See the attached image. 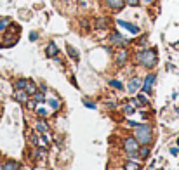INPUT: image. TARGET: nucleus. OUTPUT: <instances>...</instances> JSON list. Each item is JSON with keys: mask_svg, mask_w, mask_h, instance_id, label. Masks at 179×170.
I'll return each mask as SVG.
<instances>
[{"mask_svg": "<svg viewBox=\"0 0 179 170\" xmlns=\"http://www.w3.org/2000/svg\"><path fill=\"white\" fill-rule=\"evenodd\" d=\"M115 61H117V64L118 66H122L123 63L127 61V50L123 49V50H120V52L117 54V57H115Z\"/></svg>", "mask_w": 179, "mask_h": 170, "instance_id": "nucleus-11", "label": "nucleus"}, {"mask_svg": "<svg viewBox=\"0 0 179 170\" xmlns=\"http://www.w3.org/2000/svg\"><path fill=\"white\" fill-rule=\"evenodd\" d=\"M14 97H16V101H18V102H23V104H25V102L28 101V92L25 90V89H18V90H16V94H14Z\"/></svg>", "mask_w": 179, "mask_h": 170, "instance_id": "nucleus-6", "label": "nucleus"}, {"mask_svg": "<svg viewBox=\"0 0 179 170\" xmlns=\"http://www.w3.org/2000/svg\"><path fill=\"white\" fill-rule=\"evenodd\" d=\"M139 102L141 104H148V99H146L144 96H139Z\"/></svg>", "mask_w": 179, "mask_h": 170, "instance_id": "nucleus-31", "label": "nucleus"}, {"mask_svg": "<svg viewBox=\"0 0 179 170\" xmlns=\"http://www.w3.org/2000/svg\"><path fill=\"white\" fill-rule=\"evenodd\" d=\"M125 2L129 5H132V7H137V5H139V0H125Z\"/></svg>", "mask_w": 179, "mask_h": 170, "instance_id": "nucleus-27", "label": "nucleus"}, {"mask_svg": "<svg viewBox=\"0 0 179 170\" xmlns=\"http://www.w3.org/2000/svg\"><path fill=\"white\" fill-rule=\"evenodd\" d=\"M4 170H18V163L16 161H7L4 165Z\"/></svg>", "mask_w": 179, "mask_h": 170, "instance_id": "nucleus-21", "label": "nucleus"}, {"mask_svg": "<svg viewBox=\"0 0 179 170\" xmlns=\"http://www.w3.org/2000/svg\"><path fill=\"white\" fill-rule=\"evenodd\" d=\"M96 28H99V30H103V28H108V19L106 18H101L96 21Z\"/></svg>", "mask_w": 179, "mask_h": 170, "instance_id": "nucleus-19", "label": "nucleus"}, {"mask_svg": "<svg viewBox=\"0 0 179 170\" xmlns=\"http://www.w3.org/2000/svg\"><path fill=\"white\" fill-rule=\"evenodd\" d=\"M134 109H136V106L132 104V102H127V104L123 106V111H125L127 115H131V113H134Z\"/></svg>", "mask_w": 179, "mask_h": 170, "instance_id": "nucleus-22", "label": "nucleus"}, {"mask_svg": "<svg viewBox=\"0 0 179 170\" xmlns=\"http://www.w3.org/2000/svg\"><path fill=\"white\" fill-rule=\"evenodd\" d=\"M82 2H85V0H82Z\"/></svg>", "mask_w": 179, "mask_h": 170, "instance_id": "nucleus-36", "label": "nucleus"}, {"mask_svg": "<svg viewBox=\"0 0 179 170\" xmlns=\"http://www.w3.org/2000/svg\"><path fill=\"white\" fill-rule=\"evenodd\" d=\"M25 90L28 92V94H35L37 92V85L33 82H26V87H25Z\"/></svg>", "mask_w": 179, "mask_h": 170, "instance_id": "nucleus-20", "label": "nucleus"}, {"mask_svg": "<svg viewBox=\"0 0 179 170\" xmlns=\"http://www.w3.org/2000/svg\"><path fill=\"white\" fill-rule=\"evenodd\" d=\"M123 4H125V0H106V5H108L110 9H115V11L122 9Z\"/></svg>", "mask_w": 179, "mask_h": 170, "instance_id": "nucleus-8", "label": "nucleus"}, {"mask_svg": "<svg viewBox=\"0 0 179 170\" xmlns=\"http://www.w3.org/2000/svg\"><path fill=\"white\" fill-rule=\"evenodd\" d=\"M136 59H137L143 66H146V68H153V66L157 64V61H158L155 50H141V52H137Z\"/></svg>", "mask_w": 179, "mask_h": 170, "instance_id": "nucleus-2", "label": "nucleus"}, {"mask_svg": "<svg viewBox=\"0 0 179 170\" xmlns=\"http://www.w3.org/2000/svg\"><path fill=\"white\" fill-rule=\"evenodd\" d=\"M123 149H125V153H137L139 142L136 141V137H127V139L123 141Z\"/></svg>", "mask_w": 179, "mask_h": 170, "instance_id": "nucleus-3", "label": "nucleus"}, {"mask_svg": "<svg viewBox=\"0 0 179 170\" xmlns=\"http://www.w3.org/2000/svg\"><path fill=\"white\" fill-rule=\"evenodd\" d=\"M111 44H113V45H118V47H125V45L129 44V40L123 38L120 33H117V31H115V33H111Z\"/></svg>", "mask_w": 179, "mask_h": 170, "instance_id": "nucleus-4", "label": "nucleus"}, {"mask_svg": "<svg viewBox=\"0 0 179 170\" xmlns=\"http://www.w3.org/2000/svg\"><path fill=\"white\" fill-rule=\"evenodd\" d=\"M123 170H139V163H137V161H134V160L127 161L125 165H123Z\"/></svg>", "mask_w": 179, "mask_h": 170, "instance_id": "nucleus-14", "label": "nucleus"}, {"mask_svg": "<svg viewBox=\"0 0 179 170\" xmlns=\"http://www.w3.org/2000/svg\"><path fill=\"white\" fill-rule=\"evenodd\" d=\"M26 106L30 109H35V101H26Z\"/></svg>", "mask_w": 179, "mask_h": 170, "instance_id": "nucleus-30", "label": "nucleus"}, {"mask_svg": "<svg viewBox=\"0 0 179 170\" xmlns=\"http://www.w3.org/2000/svg\"><path fill=\"white\" fill-rule=\"evenodd\" d=\"M170 155H174V156H176V155H179V149L177 148H172V149H170Z\"/></svg>", "mask_w": 179, "mask_h": 170, "instance_id": "nucleus-32", "label": "nucleus"}, {"mask_svg": "<svg viewBox=\"0 0 179 170\" xmlns=\"http://www.w3.org/2000/svg\"><path fill=\"white\" fill-rule=\"evenodd\" d=\"M141 87V80L139 78H132L131 82H129V85H127V89H129V92L131 94H136V90Z\"/></svg>", "mask_w": 179, "mask_h": 170, "instance_id": "nucleus-9", "label": "nucleus"}, {"mask_svg": "<svg viewBox=\"0 0 179 170\" xmlns=\"http://www.w3.org/2000/svg\"><path fill=\"white\" fill-rule=\"evenodd\" d=\"M37 130H38L40 134H47V132H49L47 123H45V122H42V120H38V122H37Z\"/></svg>", "mask_w": 179, "mask_h": 170, "instance_id": "nucleus-13", "label": "nucleus"}, {"mask_svg": "<svg viewBox=\"0 0 179 170\" xmlns=\"http://www.w3.org/2000/svg\"><path fill=\"white\" fill-rule=\"evenodd\" d=\"M83 104H85V108H89V109H94V108H96V104H94V102H91V101H87V99H83Z\"/></svg>", "mask_w": 179, "mask_h": 170, "instance_id": "nucleus-26", "label": "nucleus"}, {"mask_svg": "<svg viewBox=\"0 0 179 170\" xmlns=\"http://www.w3.org/2000/svg\"><path fill=\"white\" fill-rule=\"evenodd\" d=\"M117 24H118V26H122V28H125V30H129L131 33H134V35L139 33V28L136 26V24H132V23H127V21H122V19H120Z\"/></svg>", "mask_w": 179, "mask_h": 170, "instance_id": "nucleus-5", "label": "nucleus"}, {"mask_svg": "<svg viewBox=\"0 0 179 170\" xmlns=\"http://www.w3.org/2000/svg\"><path fill=\"white\" fill-rule=\"evenodd\" d=\"M37 111H38L40 116H47V111H45L44 108H37Z\"/></svg>", "mask_w": 179, "mask_h": 170, "instance_id": "nucleus-29", "label": "nucleus"}, {"mask_svg": "<svg viewBox=\"0 0 179 170\" xmlns=\"http://www.w3.org/2000/svg\"><path fill=\"white\" fill-rule=\"evenodd\" d=\"M33 96H35V101H37V102H42V101H45L44 94H40V92H35Z\"/></svg>", "mask_w": 179, "mask_h": 170, "instance_id": "nucleus-25", "label": "nucleus"}, {"mask_svg": "<svg viewBox=\"0 0 179 170\" xmlns=\"http://www.w3.org/2000/svg\"><path fill=\"white\" fill-rule=\"evenodd\" d=\"M47 104L51 106V109H52V111L61 109V101L57 99V97H51V99H47Z\"/></svg>", "mask_w": 179, "mask_h": 170, "instance_id": "nucleus-10", "label": "nucleus"}, {"mask_svg": "<svg viewBox=\"0 0 179 170\" xmlns=\"http://www.w3.org/2000/svg\"><path fill=\"white\" fill-rule=\"evenodd\" d=\"M26 82L28 80H18V82H16V89H25L26 87Z\"/></svg>", "mask_w": 179, "mask_h": 170, "instance_id": "nucleus-24", "label": "nucleus"}, {"mask_svg": "<svg viewBox=\"0 0 179 170\" xmlns=\"http://www.w3.org/2000/svg\"><path fill=\"white\" fill-rule=\"evenodd\" d=\"M37 38H38V33H37V31H31V33H30V40H31V42H35Z\"/></svg>", "mask_w": 179, "mask_h": 170, "instance_id": "nucleus-28", "label": "nucleus"}, {"mask_svg": "<svg viewBox=\"0 0 179 170\" xmlns=\"http://www.w3.org/2000/svg\"><path fill=\"white\" fill-rule=\"evenodd\" d=\"M177 144H179V141H177Z\"/></svg>", "mask_w": 179, "mask_h": 170, "instance_id": "nucleus-37", "label": "nucleus"}, {"mask_svg": "<svg viewBox=\"0 0 179 170\" xmlns=\"http://www.w3.org/2000/svg\"><path fill=\"white\" fill-rule=\"evenodd\" d=\"M155 78H157V76H155L153 73L146 76V80H144V85H143V90H144V92H150V90H151L153 83H155Z\"/></svg>", "mask_w": 179, "mask_h": 170, "instance_id": "nucleus-7", "label": "nucleus"}, {"mask_svg": "<svg viewBox=\"0 0 179 170\" xmlns=\"http://www.w3.org/2000/svg\"><path fill=\"white\" fill-rule=\"evenodd\" d=\"M108 83H110V85H111L113 89H118V90H122V89H123V85H122L120 82H117V80H110Z\"/></svg>", "mask_w": 179, "mask_h": 170, "instance_id": "nucleus-23", "label": "nucleus"}, {"mask_svg": "<svg viewBox=\"0 0 179 170\" xmlns=\"http://www.w3.org/2000/svg\"><path fill=\"white\" fill-rule=\"evenodd\" d=\"M117 170H123V168H117Z\"/></svg>", "mask_w": 179, "mask_h": 170, "instance_id": "nucleus-35", "label": "nucleus"}, {"mask_svg": "<svg viewBox=\"0 0 179 170\" xmlns=\"http://www.w3.org/2000/svg\"><path fill=\"white\" fill-rule=\"evenodd\" d=\"M134 137L139 144L148 146L151 142V129H150V125H137L134 130Z\"/></svg>", "mask_w": 179, "mask_h": 170, "instance_id": "nucleus-1", "label": "nucleus"}, {"mask_svg": "<svg viewBox=\"0 0 179 170\" xmlns=\"http://www.w3.org/2000/svg\"><path fill=\"white\" fill-rule=\"evenodd\" d=\"M66 50H68V54H70V57L73 59V61H78V59H80L78 52H77V50H75V49L71 47V45H66Z\"/></svg>", "mask_w": 179, "mask_h": 170, "instance_id": "nucleus-17", "label": "nucleus"}, {"mask_svg": "<svg viewBox=\"0 0 179 170\" xmlns=\"http://www.w3.org/2000/svg\"><path fill=\"white\" fill-rule=\"evenodd\" d=\"M16 42H18V37H16V35H14V37L7 35V37H5V42L2 45H4V47H11V45H14Z\"/></svg>", "mask_w": 179, "mask_h": 170, "instance_id": "nucleus-16", "label": "nucleus"}, {"mask_svg": "<svg viewBox=\"0 0 179 170\" xmlns=\"http://www.w3.org/2000/svg\"><path fill=\"white\" fill-rule=\"evenodd\" d=\"M0 170H4V165H0Z\"/></svg>", "mask_w": 179, "mask_h": 170, "instance_id": "nucleus-33", "label": "nucleus"}, {"mask_svg": "<svg viewBox=\"0 0 179 170\" xmlns=\"http://www.w3.org/2000/svg\"><path fill=\"white\" fill-rule=\"evenodd\" d=\"M137 156L143 158V160H144V158H148L150 156V148H148V146H143V148L137 149Z\"/></svg>", "mask_w": 179, "mask_h": 170, "instance_id": "nucleus-15", "label": "nucleus"}, {"mask_svg": "<svg viewBox=\"0 0 179 170\" xmlns=\"http://www.w3.org/2000/svg\"><path fill=\"white\" fill-rule=\"evenodd\" d=\"M146 2H148V4H150V2H153V0H146Z\"/></svg>", "mask_w": 179, "mask_h": 170, "instance_id": "nucleus-34", "label": "nucleus"}, {"mask_svg": "<svg viewBox=\"0 0 179 170\" xmlns=\"http://www.w3.org/2000/svg\"><path fill=\"white\" fill-rule=\"evenodd\" d=\"M45 54H47L49 57H56L57 56V47H56V44H51L47 45V49H45Z\"/></svg>", "mask_w": 179, "mask_h": 170, "instance_id": "nucleus-12", "label": "nucleus"}, {"mask_svg": "<svg viewBox=\"0 0 179 170\" xmlns=\"http://www.w3.org/2000/svg\"><path fill=\"white\" fill-rule=\"evenodd\" d=\"M66 2H68V0H66Z\"/></svg>", "mask_w": 179, "mask_h": 170, "instance_id": "nucleus-38", "label": "nucleus"}, {"mask_svg": "<svg viewBox=\"0 0 179 170\" xmlns=\"http://www.w3.org/2000/svg\"><path fill=\"white\" fill-rule=\"evenodd\" d=\"M11 24V19L9 18H0V31H5Z\"/></svg>", "mask_w": 179, "mask_h": 170, "instance_id": "nucleus-18", "label": "nucleus"}]
</instances>
